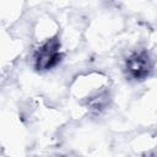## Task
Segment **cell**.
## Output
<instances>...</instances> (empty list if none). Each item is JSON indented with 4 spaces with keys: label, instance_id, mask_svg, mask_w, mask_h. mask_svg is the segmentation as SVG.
Instances as JSON below:
<instances>
[{
    "label": "cell",
    "instance_id": "1",
    "mask_svg": "<svg viewBox=\"0 0 157 157\" xmlns=\"http://www.w3.org/2000/svg\"><path fill=\"white\" fill-rule=\"evenodd\" d=\"M58 44H53L52 42L45 43L37 53L36 61H37V67L38 69H48L53 66L58 61Z\"/></svg>",
    "mask_w": 157,
    "mask_h": 157
},
{
    "label": "cell",
    "instance_id": "2",
    "mask_svg": "<svg viewBox=\"0 0 157 157\" xmlns=\"http://www.w3.org/2000/svg\"><path fill=\"white\" fill-rule=\"evenodd\" d=\"M126 67L132 77H135V78L145 77L150 70L148 58L146 56L145 53L134 54L131 58H129V60L126 63Z\"/></svg>",
    "mask_w": 157,
    "mask_h": 157
}]
</instances>
